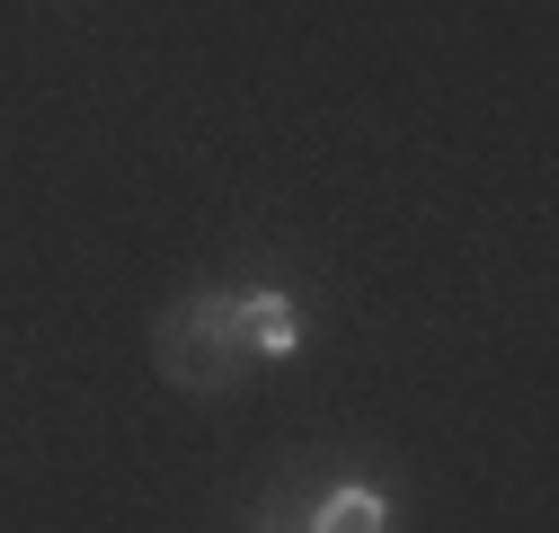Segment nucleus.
Here are the masks:
<instances>
[{
    "mask_svg": "<svg viewBox=\"0 0 559 533\" xmlns=\"http://www.w3.org/2000/svg\"><path fill=\"white\" fill-rule=\"evenodd\" d=\"M160 365H169L178 382H195V391H223V382H240V365H249L240 311H231L223 294H195V303H178V311H169V329H160Z\"/></svg>",
    "mask_w": 559,
    "mask_h": 533,
    "instance_id": "1",
    "label": "nucleus"
},
{
    "mask_svg": "<svg viewBox=\"0 0 559 533\" xmlns=\"http://www.w3.org/2000/svg\"><path fill=\"white\" fill-rule=\"evenodd\" d=\"M240 311V339H249V356H294L302 347V311H294V294H240L231 303Z\"/></svg>",
    "mask_w": 559,
    "mask_h": 533,
    "instance_id": "2",
    "label": "nucleus"
},
{
    "mask_svg": "<svg viewBox=\"0 0 559 533\" xmlns=\"http://www.w3.org/2000/svg\"><path fill=\"white\" fill-rule=\"evenodd\" d=\"M382 524H391V507L373 489H329L320 516H311V533H382Z\"/></svg>",
    "mask_w": 559,
    "mask_h": 533,
    "instance_id": "3",
    "label": "nucleus"
},
{
    "mask_svg": "<svg viewBox=\"0 0 559 533\" xmlns=\"http://www.w3.org/2000/svg\"><path fill=\"white\" fill-rule=\"evenodd\" d=\"M266 533H275V524H266Z\"/></svg>",
    "mask_w": 559,
    "mask_h": 533,
    "instance_id": "4",
    "label": "nucleus"
}]
</instances>
